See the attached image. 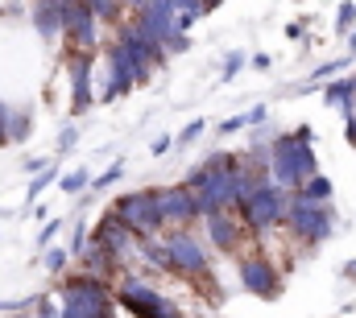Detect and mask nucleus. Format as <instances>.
Returning a JSON list of instances; mask_svg holds the SVG:
<instances>
[{
    "mask_svg": "<svg viewBox=\"0 0 356 318\" xmlns=\"http://www.w3.org/2000/svg\"><path fill=\"white\" fill-rule=\"evenodd\" d=\"M319 133L311 124H294L290 133L269 137V165L266 178L282 190H298L311 174H319V153H315Z\"/></svg>",
    "mask_w": 356,
    "mask_h": 318,
    "instance_id": "f257e3e1",
    "label": "nucleus"
},
{
    "mask_svg": "<svg viewBox=\"0 0 356 318\" xmlns=\"http://www.w3.org/2000/svg\"><path fill=\"white\" fill-rule=\"evenodd\" d=\"M112 302L124 318H186V310L170 294H162L158 281L141 269H124L112 281Z\"/></svg>",
    "mask_w": 356,
    "mask_h": 318,
    "instance_id": "f03ea898",
    "label": "nucleus"
},
{
    "mask_svg": "<svg viewBox=\"0 0 356 318\" xmlns=\"http://www.w3.org/2000/svg\"><path fill=\"white\" fill-rule=\"evenodd\" d=\"M58 318H120L112 302V281L91 277V273H71L58 281Z\"/></svg>",
    "mask_w": 356,
    "mask_h": 318,
    "instance_id": "7ed1b4c3",
    "label": "nucleus"
},
{
    "mask_svg": "<svg viewBox=\"0 0 356 318\" xmlns=\"http://www.w3.org/2000/svg\"><path fill=\"white\" fill-rule=\"evenodd\" d=\"M336 207L332 203H307L298 190H290V199H286V219H282V228L290 232L294 244H302V248H319V244H327V240L336 236Z\"/></svg>",
    "mask_w": 356,
    "mask_h": 318,
    "instance_id": "20e7f679",
    "label": "nucleus"
},
{
    "mask_svg": "<svg viewBox=\"0 0 356 318\" xmlns=\"http://www.w3.org/2000/svg\"><path fill=\"white\" fill-rule=\"evenodd\" d=\"M162 244L170 252V277H182V281H195V285H211V252L203 236L195 228H166L162 232Z\"/></svg>",
    "mask_w": 356,
    "mask_h": 318,
    "instance_id": "39448f33",
    "label": "nucleus"
},
{
    "mask_svg": "<svg viewBox=\"0 0 356 318\" xmlns=\"http://www.w3.org/2000/svg\"><path fill=\"white\" fill-rule=\"evenodd\" d=\"M286 199H290V190H282V186H273V182H261L249 199H241V207H236L232 215L241 219L245 236L253 240V244H261L269 232L282 228V219H286Z\"/></svg>",
    "mask_w": 356,
    "mask_h": 318,
    "instance_id": "423d86ee",
    "label": "nucleus"
},
{
    "mask_svg": "<svg viewBox=\"0 0 356 318\" xmlns=\"http://www.w3.org/2000/svg\"><path fill=\"white\" fill-rule=\"evenodd\" d=\"M236 285L249 298H257V302H277L282 290H286V273H282V265L269 256L261 244H249L236 256Z\"/></svg>",
    "mask_w": 356,
    "mask_h": 318,
    "instance_id": "0eeeda50",
    "label": "nucleus"
},
{
    "mask_svg": "<svg viewBox=\"0 0 356 318\" xmlns=\"http://www.w3.org/2000/svg\"><path fill=\"white\" fill-rule=\"evenodd\" d=\"M120 228L129 232L133 240H145V236H162V215H158V199H154V186H141V190H124L116 194V203L108 207Z\"/></svg>",
    "mask_w": 356,
    "mask_h": 318,
    "instance_id": "6e6552de",
    "label": "nucleus"
},
{
    "mask_svg": "<svg viewBox=\"0 0 356 318\" xmlns=\"http://www.w3.org/2000/svg\"><path fill=\"white\" fill-rule=\"evenodd\" d=\"M58 25H63V54H99L104 25L91 17L83 0H58Z\"/></svg>",
    "mask_w": 356,
    "mask_h": 318,
    "instance_id": "1a4fd4ad",
    "label": "nucleus"
},
{
    "mask_svg": "<svg viewBox=\"0 0 356 318\" xmlns=\"http://www.w3.org/2000/svg\"><path fill=\"white\" fill-rule=\"evenodd\" d=\"M95 62L99 54H63V67H67V112L79 120L95 108Z\"/></svg>",
    "mask_w": 356,
    "mask_h": 318,
    "instance_id": "9d476101",
    "label": "nucleus"
},
{
    "mask_svg": "<svg viewBox=\"0 0 356 318\" xmlns=\"http://www.w3.org/2000/svg\"><path fill=\"white\" fill-rule=\"evenodd\" d=\"M99 58H104V87H99L95 103H116V99H124L129 91H137V83H133V67H129L124 50H120L112 37H104Z\"/></svg>",
    "mask_w": 356,
    "mask_h": 318,
    "instance_id": "9b49d317",
    "label": "nucleus"
},
{
    "mask_svg": "<svg viewBox=\"0 0 356 318\" xmlns=\"http://www.w3.org/2000/svg\"><path fill=\"white\" fill-rule=\"evenodd\" d=\"M199 228H203V244H207V252L241 256V252L249 248V236H245V228H241V219H236L232 211H216V215L199 219Z\"/></svg>",
    "mask_w": 356,
    "mask_h": 318,
    "instance_id": "f8f14e48",
    "label": "nucleus"
},
{
    "mask_svg": "<svg viewBox=\"0 0 356 318\" xmlns=\"http://www.w3.org/2000/svg\"><path fill=\"white\" fill-rule=\"evenodd\" d=\"M154 199H158V215H162V228H199V207H195V194L170 182V186H154Z\"/></svg>",
    "mask_w": 356,
    "mask_h": 318,
    "instance_id": "ddd939ff",
    "label": "nucleus"
},
{
    "mask_svg": "<svg viewBox=\"0 0 356 318\" xmlns=\"http://www.w3.org/2000/svg\"><path fill=\"white\" fill-rule=\"evenodd\" d=\"M133 244H137V240L120 228V219H116L112 211H104V215L91 224V248H99V252H104L108 260H116L120 269L133 265Z\"/></svg>",
    "mask_w": 356,
    "mask_h": 318,
    "instance_id": "4468645a",
    "label": "nucleus"
},
{
    "mask_svg": "<svg viewBox=\"0 0 356 318\" xmlns=\"http://www.w3.org/2000/svg\"><path fill=\"white\" fill-rule=\"evenodd\" d=\"M29 25L42 46H63V25H58V0H29Z\"/></svg>",
    "mask_w": 356,
    "mask_h": 318,
    "instance_id": "2eb2a0df",
    "label": "nucleus"
},
{
    "mask_svg": "<svg viewBox=\"0 0 356 318\" xmlns=\"http://www.w3.org/2000/svg\"><path fill=\"white\" fill-rule=\"evenodd\" d=\"M319 95H323V103H327L332 112H340V120L356 112V91H353V83H348V79H327V83H319Z\"/></svg>",
    "mask_w": 356,
    "mask_h": 318,
    "instance_id": "dca6fc26",
    "label": "nucleus"
},
{
    "mask_svg": "<svg viewBox=\"0 0 356 318\" xmlns=\"http://www.w3.org/2000/svg\"><path fill=\"white\" fill-rule=\"evenodd\" d=\"M50 186H58V158L46 161V169H38V178L25 186V207H33V203H38V199H42Z\"/></svg>",
    "mask_w": 356,
    "mask_h": 318,
    "instance_id": "f3484780",
    "label": "nucleus"
},
{
    "mask_svg": "<svg viewBox=\"0 0 356 318\" xmlns=\"http://www.w3.org/2000/svg\"><path fill=\"white\" fill-rule=\"evenodd\" d=\"M33 133V108H8V145H25Z\"/></svg>",
    "mask_w": 356,
    "mask_h": 318,
    "instance_id": "a211bd4d",
    "label": "nucleus"
},
{
    "mask_svg": "<svg viewBox=\"0 0 356 318\" xmlns=\"http://www.w3.org/2000/svg\"><path fill=\"white\" fill-rule=\"evenodd\" d=\"M298 194H302L307 203H332V199H336V182H332L327 174H311V178L298 186Z\"/></svg>",
    "mask_w": 356,
    "mask_h": 318,
    "instance_id": "6ab92c4d",
    "label": "nucleus"
},
{
    "mask_svg": "<svg viewBox=\"0 0 356 318\" xmlns=\"http://www.w3.org/2000/svg\"><path fill=\"white\" fill-rule=\"evenodd\" d=\"M83 4L91 8V17H95V21H99L104 29H116V25H120V21L129 17L120 0H83Z\"/></svg>",
    "mask_w": 356,
    "mask_h": 318,
    "instance_id": "aec40b11",
    "label": "nucleus"
},
{
    "mask_svg": "<svg viewBox=\"0 0 356 318\" xmlns=\"http://www.w3.org/2000/svg\"><path fill=\"white\" fill-rule=\"evenodd\" d=\"M58 190H63V194H71V199L88 194V190H91V169H83V165H75V169L58 174Z\"/></svg>",
    "mask_w": 356,
    "mask_h": 318,
    "instance_id": "412c9836",
    "label": "nucleus"
},
{
    "mask_svg": "<svg viewBox=\"0 0 356 318\" xmlns=\"http://www.w3.org/2000/svg\"><path fill=\"white\" fill-rule=\"evenodd\" d=\"M88 244H91V224H88V219H75V224H71V244H67V256H71V260H79V256L88 252Z\"/></svg>",
    "mask_w": 356,
    "mask_h": 318,
    "instance_id": "4be33fe9",
    "label": "nucleus"
},
{
    "mask_svg": "<svg viewBox=\"0 0 356 318\" xmlns=\"http://www.w3.org/2000/svg\"><path fill=\"white\" fill-rule=\"evenodd\" d=\"M120 178H124V161H108L99 174H91V190H95V194H99V190H112Z\"/></svg>",
    "mask_w": 356,
    "mask_h": 318,
    "instance_id": "5701e85b",
    "label": "nucleus"
},
{
    "mask_svg": "<svg viewBox=\"0 0 356 318\" xmlns=\"http://www.w3.org/2000/svg\"><path fill=\"white\" fill-rule=\"evenodd\" d=\"M348 67H353V58H348V54H344V58H327V62H319V67L311 71V79H307V83H315V87H319V83H327L332 75H344Z\"/></svg>",
    "mask_w": 356,
    "mask_h": 318,
    "instance_id": "b1692460",
    "label": "nucleus"
},
{
    "mask_svg": "<svg viewBox=\"0 0 356 318\" xmlns=\"http://www.w3.org/2000/svg\"><path fill=\"white\" fill-rule=\"evenodd\" d=\"M42 265H46V273L50 277H67V265H71V256H67V248H42Z\"/></svg>",
    "mask_w": 356,
    "mask_h": 318,
    "instance_id": "393cba45",
    "label": "nucleus"
},
{
    "mask_svg": "<svg viewBox=\"0 0 356 318\" xmlns=\"http://www.w3.org/2000/svg\"><path fill=\"white\" fill-rule=\"evenodd\" d=\"M353 29H356V0H344V4L336 8V33L348 37Z\"/></svg>",
    "mask_w": 356,
    "mask_h": 318,
    "instance_id": "a878e982",
    "label": "nucleus"
},
{
    "mask_svg": "<svg viewBox=\"0 0 356 318\" xmlns=\"http://www.w3.org/2000/svg\"><path fill=\"white\" fill-rule=\"evenodd\" d=\"M245 50H232V54H224V67H220V83H232L241 71H245Z\"/></svg>",
    "mask_w": 356,
    "mask_h": 318,
    "instance_id": "bb28decb",
    "label": "nucleus"
},
{
    "mask_svg": "<svg viewBox=\"0 0 356 318\" xmlns=\"http://www.w3.org/2000/svg\"><path fill=\"white\" fill-rule=\"evenodd\" d=\"M241 120H245V128H266L269 124V108L266 103H253L249 112H241Z\"/></svg>",
    "mask_w": 356,
    "mask_h": 318,
    "instance_id": "cd10ccee",
    "label": "nucleus"
},
{
    "mask_svg": "<svg viewBox=\"0 0 356 318\" xmlns=\"http://www.w3.org/2000/svg\"><path fill=\"white\" fill-rule=\"evenodd\" d=\"M75 145H79V124H63V133H58V158L71 153Z\"/></svg>",
    "mask_w": 356,
    "mask_h": 318,
    "instance_id": "c85d7f7f",
    "label": "nucleus"
},
{
    "mask_svg": "<svg viewBox=\"0 0 356 318\" xmlns=\"http://www.w3.org/2000/svg\"><path fill=\"white\" fill-rule=\"evenodd\" d=\"M203 133H207V120H191V124H186V128L178 133V141H175V145H195V141H199Z\"/></svg>",
    "mask_w": 356,
    "mask_h": 318,
    "instance_id": "c756f323",
    "label": "nucleus"
},
{
    "mask_svg": "<svg viewBox=\"0 0 356 318\" xmlns=\"http://www.w3.org/2000/svg\"><path fill=\"white\" fill-rule=\"evenodd\" d=\"M58 228H63V219H58V215H50V219L42 224V232H38V248H50V240L58 236Z\"/></svg>",
    "mask_w": 356,
    "mask_h": 318,
    "instance_id": "7c9ffc66",
    "label": "nucleus"
},
{
    "mask_svg": "<svg viewBox=\"0 0 356 318\" xmlns=\"http://www.w3.org/2000/svg\"><path fill=\"white\" fill-rule=\"evenodd\" d=\"M191 46H195L191 33H175V37L166 42V54H170V58H175V54H191Z\"/></svg>",
    "mask_w": 356,
    "mask_h": 318,
    "instance_id": "2f4dec72",
    "label": "nucleus"
},
{
    "mask_svg": "<svg viewBox=\"0 0 356 318\" xmlns=\"http://www.w3.org/2000/svg\"><path fill=\"white\" fill-rule=\"evenodd\" d=\"M170 149H175V137H158V141L149 145V158H166Z\"/></svg>",
    "mask_w": 356,
    "mask_h": 318,
    "instance_id": "473e14b6",
    "label": "nucleus"
},
{
    "mask_svg": "<svg viewBox=\"0 0 356 318\" xmlns=\"http://www.w3.org/2000/svg\"><path fill=\"white\" fill-rule=\"evenodd\" d=\"M245 128V120L241 116H228V120H220V137H232V133H241Z\"/></svg>",
    "mask_w": 356,
    "mask_h": 318,
    "instance_id": "72a5a7b5",
    "label": "nucleus"
},
{
    "mask_svg": "<svg viewBox=\"0 0 356 318\" xmlns=\"http://www.w3.org/2000/svg\"><path fill=\"white\" fill-rule=\"evenodd\" d=\"M8 145V103L0 99V149Z\"/></svg>",
    "mask_w": 356,
    "mask_h": 318,
    "instance_id": "f704fd0d",
    "label": "nucleus"
},
{
    "mask_svg": "<svg viewBox=\"0 0 356 318\" xmlns=\"http://www.w3.org/2000/svg\"><path fill=\"white\" fill-rule=\"evenodd\" d=\"M344 141L356 149V116H344Z\"/></svg>",
    "mask_w": 356,
    "mask_h": 318,
    "instance_id": "c9c22d12",
    "label": "nucleus"
},
{
    "mask_svg": "<svg viewBox=\"0 0 356 318\" xmlns=\"http://www.w3.org/2000/svg\"><path fill=\"white\" fill-rule=\"evenodd\" d=\"M340 277H344L348 285H356V260H344V265H340Z\"/></svg>",
    "mask_w": 356,
    "mask_h": 318,
    "instance_id": "e433bc0d",
    "label": "nucleus"
},
{
    "mask_svg": "<svg viewBox=\"0 0 356 318\" xmlns=\"http://www.w3.org/2000/svg\"><path fill=\"white\" fill-rule=\"evenodd\" d=\"M46 161H50V158H25V174H38V169H46Z\"/></svg>",
    "mask_w": 356,
    "mask_h": 318,
    "instance_id": "4c0bfd02",
    "label": "nucleus"
},
{
    "mask_svg": "<svg viewBox=\"0 0 356 318\" xmlns=\"http://www.w3.org/2000/svg\"><path fill=\"white\" fill-rule=\"evenodd\" d=\"M302 29H307V25H302V21H294V25H286V37H290V42H298V37H302Z\"/></svg>",
    "mask_w": 356,
    "mask_h": 318,
    "instance_id": "58836bf2",
    "label": "nucleus"
},
{
    "mask_svg": "<svg viewBox=\"0 0 356 318\" xmlns=\"http://www.w3.org/2000/svg\"><path fill=\"white\" fill-rule=\"evenodd\" d=\"M269 62H273L269 54H253V67H257V71H269Z\"/></svg>",
    "mask_w": 356,
    "mask_h": 318,
    "instance_id": "ea45409f",
    "label": "nucleus"
},
{
    "mask_svg": "<svg viewBox=\"0 0 356 318\" xmlns=\"http://www.w3.org/2000/svg\"><path fill=\"white\" fill-rule=\"evenodd\" d=\"M120 4H124V12H141V4H145V0H120Z\"/></svg>",
    "mask_w": 356,
    "mask_h": 318,
    "instance_id": "a19ab883",
    "label": "nucleus"
},
{
    "mask_svg": "<svg viewBox=\"0 0 356 318\" xmlns=\"http://www.w3.org/2000/svg\"><path fill=\"white\" fill-rule=\"evenodd\" d=\"M348 58H356V29L348 33Z\"/></svg>",
    "mask_w": 356,
    "mask_h": 318,
    "instance_id": "79ce46f5",
    "label": "nucleus"
},
{
    "mask_svg": "<svg viewBox=\"0 0 356 318\" xmlns=\"http://www.w3.org/2000/svg\"><path fill=\"white\" fill-rule=\"evenodd\" d=\"M166 4H170V8H175V12H178V8H182V4H186V0H166Z\"/></svg>",
    "mask_w": 356,
    "mask_h": 318,
    "instance_id": "37998d69",
    "label": "nucleus"
},
{
    "mask_svg": "<svg viewBox=\"0 0 356 318\" xmlns=\"http://www.w3.org/2000/svg\"><path fill=\"white\" fill-rule=\"evenodd\" d=\"M8 4H17V0H8Z\"/></svg>",
    "mask_w": 356,
    "mask_h": 318,
    "instance_id": "c03bdc74",
    "label": "nucleus"
},
{
    "mask_svg": "<svg viewBox=\"0 0 356 318\" xmlns=\"http://www.w3.org/2000/svg\"><path fill=\"white\" fill-rule=\"evenodd\" d=\"M0 17H4V8H0Z\"/></svg>",
    "mask_w": 356,
    "mask_h": 318,
    "instance_id": "a18cd8bd",
    "label": "nucleus"
},
{
    "mask_svg": "<svg viewBox=\"0 0 356 318\" xmlns=\"http://www.w3.org/2000/svg\"><path fill=\"white\" fill-rule=\"evenodd\" d=\"M353 116H356V112H353Z\"/></svg>",
    "mask_w": 356,
    "mask_h": 318,
    "instance_id": "49530a36",
    "label": "nucleus"
}]
</instances>
